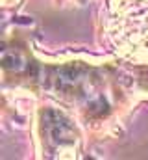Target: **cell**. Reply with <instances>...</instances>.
Returning <instances> with one entry per match:
<instances>
[{"mask_svg":"<svg viewBox=\"0 0 148 160\" xmlns=\"http://www.w3.org/2000/svg\"><path fill=\"white\" fill-rule=\"evenodd\" d=\"M44 127L50 130V136L56 142H69L72 138V128H71L69 121L65 119L61 114L46 112L44 114Z\"/></svg>","mask_w":148,"mask_h":160,"instance_id":"cell-1","label":"cell"}]
</instances>
